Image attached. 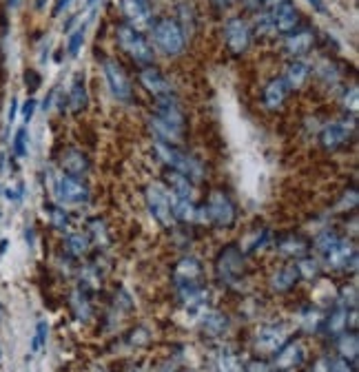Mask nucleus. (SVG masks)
Segmentation results:
<instances>
[{
	"mask_svg": "<svg viewBox=\"0 0 359 372\" xmlns=\"http://www.w3.org/2000/svg\"><path fill=\"white\" fill-rule=\"evenodd\" d=\"M275 248H277V253H282L284 257H300L302 255H308V248H310V244L308 241L302 237V235H295V233H286V235H282L279 239H275Z\"/></svg>",
	"mask_w": 359,
	"mask_h": 372,
	"instance_id": "obj_20",
	"label": "nucleus"
},
{
	"mask_svg": "<svg viewBox=\"0 0 359 372\" xmlns=\"http://www.w3.org/2000/svg\"><path fill=\"white\" fill-rule=\"evenodd\" d=\"M11 151L16 157H25L27 151H29V133H27V128L20 126L18 131H16L13 136V144H11Z\"/></svg>",
	"mask_w": 359,
	"mask_h": 372,
	"instance_id": "obj_38",
	"label": "nucleus"
},
{
	"mask_svg": "<svg viewBox=\"0 0 359 372\" xmlns=\"http://www.w3.org/2000/svg\"><path fill=\"white\" fill-rule=\"evenodd\" d=\"M0 359H3V350H0Z\"/></svg>",
	"mask_w": 359,
	"mask_h": 372,
	"instance_id": "obj_60",
	"label": "nucleus"
},
{
	"mask_svg": "<svg viewBox=\"0 0 359 372\" xmlns=\"http://www.w3.org/2000/svg\"><path fill=\"white\" fill-rule=\"evenodd\" d=\"M298 282H300L298 266H295V264H286V266L277 268V270L273 272L271 288L275 290V293H286V290H291Z\"/></svg>",
	"mask_w": 359,
	"mask_h": 372,
	"instance_id": "obj_24",
	"label": "nucleus"
},
{
	"mask_svg": "<svg viewBox=\"0 0 359 372\" xmlns=\"http://www.w3.org/2000/svg\"><path fill=\"white\" fill-rule=\"evenodd\" d=\"M262 0H246V5H251V7H260Z\"/></svg>",
	"mask_w": 359,
	"mask_h": 372,
	"instance_id": "obj_55",
	"label": "nucleus"
},
{
	"mask_svg": "<svg viewBox=\"0 0 359 372\" xmlns=\"http://www.w3.org/2000/svg\"><path fill=\"white\" fill-rule=\"evenodd\" d=\"M315 44V36L313 31L308 29H300V31H293L286 38V52L291 56H304L310 52V47Z\"/></svg>",
	"mask_w": 359,
	"mask_h": 372,
	"instance_id": "obj_25",
	"label": "nucleus"
},
{
	"mask_svg": "<svg viewBox=\"0 0 359 372\" xmlns=\"http://www.w3.org/2000/svg\"><path fill=\"white\" fill-rule=\"evenodd\" d=\"M153 151H155V155H158L169 169H176V171L184 173L191 182L193 180H202V177H205V164H202L200 160H195L193 155L180 151L178 147H174V144H166V142H158V140H155Z\"/></svg>",
	"mask_w": 359,
	"mask_h": 372,
	"instance_id": "obj_2",
	"label": "nucleus"
},
{
	"mask_svg": "<svg viewBox=\"0 0 359 372\" xmlns=\"http://www.w3.org/2000/svg\"><path fill=\"white\" fill-rule=\"evenodd\" d=\"M151 29H153V42L164 56H180L184 52V31L178 20L162 18Z\"/></svg>",
	"mask_w": 359,
	"mask_h": 372,
	"instance_id": "obj_4",
	"label": "nucleus"
},
{
	"mask_svg": "<svg viewBox=\"0 0 359 372\" xmlns=\"http://www.w3.org/2000/svg\"><path fill=\"white\" fill-rule=\"evenodd\" d=\"M200 280H202V264H200V260H195V257H191V255L182 257V260L174 268V282H176V286L178 288H182V286H195V284H200Z\"/></svg>",
	"mask_w": 359,
	"mask_h": 372,
	"instance_id": "obj_15",
	"label": "nucleus"
},
{
	"mask_svg": "<svg viewBox=\"0 0 359 372\" xmlns=\"http://www.w3.org/2000/svg\"><path fill=\"white\" fill-rule=\"evenodd\" d=\"M238 220V208L236 202L231 200V196L224 188H213L209 193V198L205 206H197V222L202 224H213L220 229H229Z\"/></svg>",
	"mask_w": 359,
	"mask_h": 372,
	"instance_id": "obj_1",
	"label": "nucleus"
},
{
	"mask_svg": "<svg viewBox=\"0 0 359 372\" xmlns=\"http://www.w3.org/2000/svg\"><path fill=\"white\" fill-rule=\"evenodd\" d=\"M60 167H62V173H65V175H71V177H85L87 171H89V160L83 155V151L69 149L65 155H62Z\"/></svg>",
	"mask_w": 359,
	"mask_h": 372,
	"instance_id": "obj_22",
	"label": "nucleus"
},
{
	"mask_svg": "<svg viewBox=\"0 0 359 372\" xmlns=\"http://www.w3.org/2000/svg\"><path fill=\"white\" fill-rule=\"evenodd\" d=\"M47 335H49V326H47V321H38L34 339H31V350L40 352L44 348V344H47Z\"/></svg>",
	"mask_w": 359,
	"mask_h": 372,
	"instance_id": "obj_40",
	"label": "nucleus"
},
{
	"mask_svg": "<svg viewBox=\"0 0 359 372\" xmlns=\"http://www.w3.org/2000/svg\"><path fill=\"white\" fill-rule=\"evenodd\" d=\"M118 40L122 44V49L127 52L138 64L149 67V64L153 62V47L149 44V40L145 38L142 31L133 29L131 25H122L118 29Z\"/></svg>",
	"mask_w": 359,
	"mask_h": 372,
	"instance_id": "obj_5",
	"label": "nucleus"
},
{
	"mask_svg": "<svg viewBox=\"0 0 359 372\" xmlns=\"http://www.w3.org/2000/svg\"><path fill=\"white\" fill-rule=\"evenodd\" d=\"M284 342H288V332L282 323H267L255 335V350L262 354H275Z\"/></svg>",
	"mask_w": 359,
	"mask_h": 372,
	"instance_id": "obj_9",
	"label": "nucleus"
},
{
	"mask_svg": "<svg viewBox=\"0 0 359 372\" xmlns=\"http://www.w3.org/2000/svg\"><path fill=\"white\" fill-rule=\"evenodd\" d=\"M326 361H329V372H355V364L341 359V357L326 359Z\"/></svg>",
	"mask_w": 359,
	"mask_h": 372,
	"instance_id": "obj_43",
	"label": "nucleus"
},
{
	"mask_svg": "<svg viewBox=\"0 0 359 372\" xmlns=\"http://www.w3.org/2000/svg\"><path fill=\"white\" fill-rule=\"evenodd\" d=\"M89 239H96L98 244H102V246H107L109 244V231H107V226H104V222L102 220H91L89 222Z\"/></svg>",
	"mask_w": 359,
	"mask_h": 372,
	"instance_id": "obj_37",
	"label": "nucleus"
},
{
	"mask_svg": "<svg viewBox=\"0 0 359 372\" xmlns=\"http://www.w3.org/2000/svg\"><path fill=\"white\" fill-rule=\"evenodd\" d=\"M304 361V350L300 342H284V346L275 352V368L277 370H291L298 368Z\"/></svg>",
	"mask_w": 359,
	"mask_h": 372,
	"instance_id": "obj_19",
	"label": "nucleus"
},
{
	"mask_svg": "<svg viewBox=\"0 0 359 372\" xmlns=\"http://www.w3.org/2000/svg\"><path fill=\"white\" fill-rule=\"evenodd\" d=\"M129 339H131V344H135V346H138V344H145L147 339H149V335H147V330H145V328H135V330L131 332V337H129Z\"/></svg>",
	"mask_w": 359,
	"mask_h": 372,
	"instance_id": "obj_49",
	"label": "nucleus"
},
{
	"mask_svg": "<svg viewBox=\"0 0 359 372\" xmlns=\"http://www.w3.org/2000/svg\"><path fill=\"white\" fill-rule=\"evenodd\" d=\"M122 11L133 29L142 31L153 25V16L147 0H122Z\"/></svg>",
	"mask_w": 359,
	"mask_h": 372,
	"instance_id": "obj_14",
	"label": "nucleus"
},
{
	"mask_svg": "<svg viewBox=\"0 0 359 372\" xmlns=\"http://www.w3.org/2000/svg\"><path fill=\"white\" fill-rule=\"evenodd\" d=\"M341 237L335 233V231H331V229H326V231H322L317 237H315V248L324 255V253H329L337 241H339Z\"/></svg>",
	"mask_w": 359,
	"mask_h": 372,
	"instance_id": "obj_36",
	"label": "nucleus"
},
{
	"mask_svg": "<svg viewBox=\"0 0 359 372\" xmlns=\"http://www.w3.org/2000/svg\"><path fill=\"white\" fill-rule=\"evenodd\" d=\"M308 76H310V67H308V64L302 62V60H295V62L288 64V69L284 73V83H286L288 89H300V87L306 85Z\"/></svg>",
	"mask_w": 359,
	"mask_h": 372,
	"instance_id": "obj_27",
	"label": "nucleus"
},
{
	"mask_svg": "<svg viewBox=\"0 0 359 372\" xmlns=\"http://www.w3.org/2000/svg\"><path fill=\"white\" fill-rule=\"evenodd\" d=\"M244 372H271V368H269V364H264V361L255 359V361H248V364L244 366Z\"/></svg>",
	"mask_w": 359,
	"mask_h": 372,
	"instance_id": "obj_48",
	"label": "nucleus"
},
{
	"mask_svg": "<svg viewBox=\"0 0 359 372\" xmlns=\"http://www.w3.org/2000/svg\"><path fill=\"white\" fill-rule=\"evenodd\" d=\"M145 200L149 206V213L160 226H169L171 222H174V211H171L174 198L169 196V191L162 184H149L145 188Z\"/></svg>",
	"mask_w": 359,
	"mask_h": 372,
	"instance_id": "obj_7",
	"label": "nucleus"
},
{
	"mask_svg": "<svg viewBox=\"0 0 359 372\" xmlns=\"http://www.w3.org/2000/svg\"><path fill=\"white\" fill-rule=\"evenodd\" d=\"M83 42H85V27H80L78 31H73V34L69 36V42H67V54L69 56H78L83 49Z\"/></svg>",
	"mask_w": 359,
	"mask_h": 372,
	"instance_id": "obj_41",
	"label": "nucleus"
},
{
	"mask_svg": "<svg viewBox=\"0 0 359 372\" xmlns=\"http://www.w3.org/2000/svg\"><path fill=\"white\" fill-rule=\"evenodd\" d=\"M67 104L71 107L73 113H80L83 109H87L89 100H87V87H85V78L78 76L73 80V85L69 89V95H67Z\"/></svg>",
	"mask_w": 359,
	"mask_h": 372,
	"instance_id": "obj_31",
	"label": "nucleus"
},
{
	"mask_svg": "<svg viewBox=\"0 0 359 372\" xmlns=\"http://www.w3.org/2000/svg\"><path fill=\"white\" fill-rule=\"evenodd\" d=\"M286 91H288V87H286V83H284V78H273L271 83L264 87V95H262V100H264V107L267 109H279L284 104V100H286Z\"/></svg>",
	"mask_w": 359,
	"mask_h": 372,
	"instance_id": "obj_23",
	"label": "nucleus"
},
{
	"mask_svg": "<svg viewBox=\"0 0 359 372\" xmlns=\"http://www.w3.org/2000/svg\"><path fill=\"white\" fill-rule=\"evenodd\" d=\"M16 116H18V100L11 98V104H9V116H7V120H9V122H13V120H16Z\"/></svg>",
	"mask_w": 359,
	"mask_h": 372,
	"instance_id": "obj_51",
	"label": "nucleus"
},
{
	"mask_svg": "<svg viewBox=\"0 0 359 372\" xmlns=\"http://www.w3.org/2000/svg\"><path fill=\"white\" fill-rule=\"evenodd\" d=\"M69 5H71V0H56V5H54V16H60L62 11H67Z\"/></svg>",
	"mask_w": 359,
	"mask_h": 372,
	"instance_id": "obj_50",
	"label": "nucleus"
},
{
	"mask_svg": "<svg viewBox=\"0 0 359 372\" xmlns=\"http://www.w3.org/2000/svg\"><path fill=\"white\" fill-rule=\"evenodd\" d=\"M224 40L233 54L242 56L251 44V25L244 18H231L224 27Z\"/></svg>",
	"mask_w": 359,
	"mask_h": 372,
	"instance_id": "obj_10",
	"label": "nucleus"
},
{
	"mask_svg": "<svg viewBox=\"0 0 359 372\" xmlns=\"http://www.w3.org/2000/svg\"><path fill=\"white\" fill-rule=\"evenodd\" d=\"M54 193H56V200L58 204H85L89 202V186L83 177H71V175H58L56 182H54Z\"/></svg>",
	"mask_w": 359,
	"mask_h": 372,
	"instance_id": "obj_6",
	"label": "nucleus"
},
{
	"mask_svg": "<svg viewBox=\"0 0 359 372\" xmlns=\"http://www.w3.org/2000/svg\"><path fill=\"white\" fill-rule=\"evenodd\" d=\"M171 211H174V220L178 222H184V224L197 222V204H193V200L189 198H174Z\"/></svg>",
	"mask_w": 359,
	"mask_h": 372,
	"instance_id": "obj_29",
	"label": "nucleus"
},
{
	"mask_svg": "<svg viewBox=\"0 0 359 372\" xmlns=\"http://www.w3.org/2000/svg\"><path fill=\"white\" fill-rule=\"evenodd\" d=\"M308 3H310V5H313V7H315L317 11H324V5H322V0H308Z\"/></svg>",
	"mask_w": 359,
	"mask_h": 372,
	"instance_id": "obj_53",
	"label": "nucleus"
},
{
	"mask_svg": "<svg viewBox=\"0 0 359 372\" xmlns=\"http://www.w3.org/2000/svg\"><path fill=\"white\" fill-rule=\"evenodd\" d=\"M71 306H73V311H75V315L80 317L83 321H87L89 317H91V304H89V295L85 293H80V290H75V293L71 295Z\"/></svg>",
	"mask_w": 359,
	"mask_h": 372,
	"instance_id": "obj_35",
	"label": "nucleus"
},
{
	"mask_svg": "<svg viewBox=\"0 0 359 372\" xmlns=\"http://www.w3.org/2000/svg\"><path fill=\"white\" fill-rule=\"evenodd\" d=\"M217 372H244V364L236 352L222 350L217 357Z\"/></svg>",
	"mask_w": 359,
	"mask_h": 372,
	"instance_id": "obj_33",
	"label": "nucleus"
},
{
	"mask_svg": "<svg viewBox=\"0 0 359 372\" xmlns=\"http://www.w3.org/2000/svg\"><path fill=\"white\" fill-rule=\"evenodd\" d=\"M7 3H9V7H16V3H18V0H7Z\"/></svg>",
	"mask_w": 359,
	"mask_h": 372,
	"instance_id": "obj_58",
	"label": "nucleus"
},
{
	"mask_svg": "<svg viewBox=\"0 0 359 372\" xmlns=\"http://www.w3.org/2000/svg\"><path fill=\"white\" fill-rule=\"evenodd\" d=\"M215 275L226 286L238 284L246 275V253L238 244H226L215 257Z\"/></svg>",
	"mask_w": 359,
	"mask_h": 372,
	"instance_id": "obj_3",
	"label": "nucleus"
},
{
	"mask_svg": "<svg viewBox=\"0 0 359 372\" xmlns=\"http://www.w3.org/2000/svg\"><path fill=\"white\" fill-rule=\"evenodd\" d=\"M49 220H51V224H54V229H58V231H65L67 226H69V215L65 213V208L62 206H58V204H51L49 208Z\"/></svg>",
	"mask_w": 359,
	"mask_h": 372,
	"instance_id": "obj_39",
	"label": "nucleus"
},
{
	"mask_svg": "<svg viewBox=\"0 0 359 372\" xmlns=\"http://www.w3.org/2000/svg\"><path fill=\"white\" fill-rule=\"evenodd\" d=\"M351 311L344 308V306H337V308H333L331 315L326 317V321H322V326L326 328V332H329L331 337H337V335L344 332L348 328V313Z\"/></svg>",
	"mask_w": 359,
	"mask_h": 372,
	"instance_id": "obj_26",
	"label": "nucleus"
},
{
	"mask_svg": "<svg viewBox=\"0 0 359 372\" xmlns=\"http://www.w3.org/2000/svg\"><path fill=\"white\" fill-rule=\"evenodd\" d=\"M102 71H104V80H107V87L111 91V95L118 100V102H131V83L124 69L116 60H104L102 64Z\"/></svg>",
	"mask_w": 359,
	"mask_h": 372,
	"instance_id": "obj_8",
	"label": "nucleus"
},
{
	"mask_svg": "<svg viewBox=\"0 0 359 372\" xmlns=\"http://www.w3.org/2000/svg\"><path fill=\"white\" fill-rule=\"evenodd\" d=\"M269 13L273 20V29L277 31V34H293V31H298L300 16H298V9L291 5V0L284 5L273 7Z\"/></svg>",
	"mask_w": 359,
	"mask_h": 372,
	"instance_id": "obj_16",
	"label": "nucleus"
},
{
	"mask_svg": "<svg viewBox=\"0 0 359 372\" xmlns=\"http://www.w3.org/2000/svg\"><path fill=\"white\" fill-rule=\"evenodd\" d=\"M357 330H344L341 335H337V354L341 359L346 361H357V352H359V346H357Z\"/></svg>",
	"mask_w": 359,
	"mask_h": 372,
	"instance_id": "obj_28",
	"label": "nucleus"
},
{
	"mask_svg": "<svg viewBox=\"0 0 359 372\" xmlns=\"http://www.w3.org/2000/svg\"><path fill=\"white\" fill-rule=\"evenodd\" d=\"M140 83H142V87L153 93L155 98H160V95H169L171 93V87H169V80L162 76L160 69H155L153 64H149V67H142V71H140Z\"/></svg>",
	"mask_w": 359,
	"mask_h": 372,
	"instance_id": "obj_18",
	"label": "nucleus"
},
{
	"mask_svg": "<svg viewBox=\"0 0 359 372\" xmlns=\"http://www.w3.org/2000/svg\"><path fill=\"white\" fill-rule=\"evenodd\" d=\"M0 315H3V306H0Z\"/></svg>",
	"mask_w": 359,
	"mask_h": 372,
	"instance_id": "obj_59",
	"label": "nucleus"
},
{
	"mask_svg": "<svg viewBox=\"0 0 359 372\" xmlns=\"http://www.w3.org/2000/svg\"><path fill=\"white\" fill-rule=\"evenodd\" d=\"M155 118L158 120H162L164 124H169V126H174L176 131H184V122H186V118H184V113H182V109H180V104L174 100V95H160V98H155Z\"/></svg>",
	"mask_w": 359,
	"mask_h": 372,
	"instance_id": "obj_13",
	"label": "nucleus"
},
{
	"mask_svg": "<svg viewBox=\"0 0 359 372\" xmlns=\"http://www.w3.org/2000/svg\"><path fill=\"white\" fill-rule=\"evenodd\" d=\"M226 328H229V319L222 313L211 311L202 317V330H205L207 337H220L226 332Z\"/></svg>",
	"mask_w": 359,
	"mask_h": 372,
	"instance_id": "obj_30",
	"label": "nucleus"
},
{
	"mask_svg": "<svg viewBox=\"0 0 359 372\" xmlns=\"http://www.w3.org/2000/svg\"><path fill=\"white\" fill-rule=\"evenodd\" d=\"M89 246H91V239H89V235L83 233V231L69 233V235L65 237V248H67V253L73 255V257H83V255H87Z\"/></svg>",
	"mask_w": 359,
	"mask_h": 372,
	"instance_id": "obj_32",
	"label": "nucleus"
},
{
	"mask_svg": "<svg viewBox=\"0 0 359 372\" xmlns=\"http://www.w3.org/2000/svg\"><path fill=\"white\" fill-rule=\"evenodd\" d=\"M295 266H298L300 277H304V280H317V275H320V262L315 260V257L302 255L300 260L295 262Z\"/></svg>",
	"mask_w": 359,
	"mask_h": 372,
	"instance_id": "obj_34",
	"label": "nucleus"
},
{
	"mask_svg": "<svg viewBox=\"0 0 359 372\" xmlns=\"http://www.w3.org/2000/svg\"><path fill=\"white\" fill-rule=\"evenodd\" d=\"M215 3L220 5V7H226V5H231V3H233V0H215Z\"/></svg>",
	"mask_w": 359,
	"mask_h": 372,
	"instance_id": "obj_54",
	"label": "nucleus"
},
{
	"mask_svg": "<svg viewBox=\"0 0 359 372\" xmlns=\"http://www.w3.org/2000/svg\"><path fill=\"white\" fill-rule=\"evenodd\" d=\"M353 133H355V124H348L346 120L344 122H331L320 131V144H322L324 151L333 153V151L344 147Z\"/></svg>",
	"mask_w": 359,
	"mask_h": 372,
	"instance_id": "obj_11",
	"label": "nucleus"
},
{
	"mask_svg": "<svg viewBox=\"0 0 359 372\" xmlns=\"http://www.w3.org/2000/svg\"><path fill=\"white\" fill-rule=\"evenodd\" d=\"M359 202V196H357V188H351L344 193V198H341L335 206V211H353Z\"/></svg>",
	"mask_w": 359,
	"mask_h": 372,
	"instance_id": "obj_42",
	"label": "nucleus"
},
{
	"mask_svg": "<svg viewBox=\"0 0 359 372\" xmlns=\"http://www.w3.org/2000/svg\"><path fill=\"white\" fill-rule=\"evenodd\" d=\"M23 196H25V184H16V186L5 188V198L11 200V202H20Z\"/></svg>",
	"mask_w": 359,
	"mask_h": 372,
	"instance_id": "obj_46",
	"label": "nucleus"
},
{
	"mask_svg": "<svg viewBox=\"0 0 359 372\" xmlns=\"http://www.w3.org/2000/svg\"><path fill=\"white\" fill-rule=\"evenodd\" d=\"M324 262H326V266L333 268V270H344L348 266L355 270V266H357V248H355L353 241L339 239L329 253H324Z\"/></svg>",
	"mask_w": 359,
	"mask_h": 372,
	"instance_id": "obj_12",
	"label": "nucleus"
},
{
	"mask_svg": "<svg viewBox=\"0 0 359 372\" xmlns=\"http://www.w3.org/2000/svg\"><path fill=\"white\" fill-rule=\"evenodd\" d=\"M284 3H288V0H262L260 5H264V7H277V5H284Z\"/></svg>",
	"mask_w": 359,
	"mask_h": 372,
	"instance_id": "obj_52",
	"label": "nucleus"
},
{
	"mask_svg": "<svg viewBox=\"0 0 359 372\" xmlns=\"http://www.w3.org/2000/svg\"><path fill=\"white\" fill-rule=\"evenodd\" d=\"M124 372H140L135 366H127V368H124Z\"/></svg>",
	"mask_w": 359,
	"mask_h": 372,
	"instance_id": "obj_56",
	"label": "nucleus"
},
{
	"mask_svg": "<svg viewBox=\"0 0 359 372\" xmlns=\"http://www.w3.org/2000/svg\"><path fill=\"white\" fill-rule=\"evenodd\" d=\"M164 182L169 184L171 193H174V198H189V200H193V182L184 173H180L176 169H166L164 171Z\"/></svg>",
	"mask_w": 359,
	"mask_h": 372,
	"instance_id": "obj_21",
	"label": "nucleus"
},
{
	"mask_svg": "<svg viewBox=\"0 0 359 372\" xmlns=\"http://www.w3.org/2000/svg\"><path fill=\"white\" fill-rule=\"evenodd\" d=\"M42 5H44V0H36V7H38V9H40Z\"/></svg>",
	"mask_w": 359,
	"mask_h": 372,
	"instance_id": "obj_57",
	"label": "nucleus"
},
{
	"mask_svg": "<svg viewBox=\"0 0 359 372\" xmlns=\"http://www.w3.org/2000/svg\"><path fill=\"white\" fill-rule=\"evenodd\" d=\"M357 87L353 85L346 93H344V107L351 111V113H357Z\"/></svg>",
	"mask_w": 359,
	"mask_h": 372,
	"instance_id": "obj_45",
	"label": "nucleus"
},
{
	"mask_svg": "<svg viewBox=\"0 0 359 372\" xmlns=\"http://www.w3.org/2000/svg\"><path fill=\"white\" fill-rule=\"evenodd\" d=\"M178 297L184 304L186 311H207V304H209V288L205 286H182L178 288Z\"/></svg>",
	"mask_w": 359,
	"mask_h": 372,
	"instance_id": "obj_17",
	"label": "nucleus"
},
{
	"mask_svg": "<svg viewBox=\"0 0 359 372\" xmlns=\"http://www.w3.org/2000/svg\"><path fill=\"white\" fill-rule=\"evenodd\" d=\"M25 85H27L29 93H34V91L40 87V73L34 71V69H27V71H25Z\"/></svg>",
	"mask_w": 359,
	"mask_h": 372,
	"instance_id": "obj_44",
	"label": "nucleus"
},
{
	"mask_svg": "<svg viewBox=\"0 0 359 372\" xmlns=\"http://www.w3.org/2000/svg\"><path fill=\"white\" fill-rule=\"evenodd\" d=\"M36 107H38V102H36V98H29L25 104H23V120L25 122H29L31 118H34V113H36Z\"/></svg>",
	"mask_w": 359,
	"mask_h": 372,
	"instance_id": "obj_47",
	"label": "nucleus"
}]
</instances>
